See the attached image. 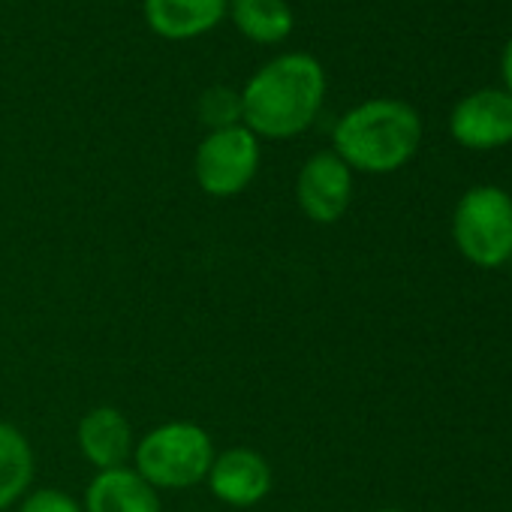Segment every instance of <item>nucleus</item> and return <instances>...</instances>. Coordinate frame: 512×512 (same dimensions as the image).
Wrapping results in <instances>:
<instances>
[{
	"instance_id": "f257e3e1",
	"label": "nucleus",
	"mask_w": 512,
	"mask_h": 512,
	"mask_svg": "<svg viewBox=\"0 0 512 512\" xmlns=\"http://www.w3.org/2000/svg\"><path fill=\"white\" fill-rule=\"evenodd\" d=\"M323 100V64L308 52H290L250 76L241 91V124L256 139H293L317 121Z\"/></svg>"
},
{
	"instance_id": "f03ea898",
	"label": "nucleus",
	"mask_w": 512,
	"mask_h": 512,
	"mask_svg": "<svg viewBox=\"0 0 512 512\" xmlns=\"http://www.w3.org/2000/svg\"><path fill=\"white\" fill-rule=\"evenodd\" d=\"M332 142V151L353 172L389 175L416 157L422 145V118L404 100H368L335 124Z\"/></svg>"
},
{
	"instance_id": "7ed1b4c3",
	"label": "nucleus",
	"mask_w": 512,
	"mask_h": 512,
	"mask_svg": "<svg viewBox=\"0 0 512 512\" xmlns=\"http://www.w3.org/2000/svg\"><path fill=\"white\" fill-rule=\"evenodd\" d=\"M214 455L217 446L202 425L172 419L136 437L130 467L157 491H187L205 482Z\"/></svg>"
},
{
	"instance_id": "20e7f679",
	"label": "nucleus",
	"mask_w": 512,
	"mask_h": 512,
	"mask_svg": "<svg viewBox=\"0 0 512 512\" xmlns=\"http://www.w3.org/2000/svg\"><path fill=\"white\" fill-rule=\"evenodd\" d=\"M452 241L476 269H500L512 256V196L503 187H470L452 211Z\"/></svg>"
},
{
	"instance_id": "39448f33",
	"label": "nucleus",
	"mask_w": 512,
	"mask_h": 512,
	"mask_svg": "<svg viewBox=\"0 0 512 512\" xmlns=\"http://www.w3.org/2000/svg\"><path fill=\"white\" fill-rule=\"evenodd\" d=\"M263 148L244 124L208 130L193 154V178L202 193L214 199H232L244 193L260 172Z\"/></svg>"
},
{
	"instance_id": "423d86ee",
	"label": "nucleus",
	"mask_w": 512,
	"mask_h": 512,
	"mask_svg": "<svg viewBox=\"0 0 512 512\" xmlns=\"http://www.w3.org/2000/svg\"><path fill=\"white\" fill-rule=\"evenodd\" d=\"M296 202L311 223H338L353 202V169L335 151L311 154L296 178Z\"/></svg>"
},
{
	"instance_id": "0eeeda50",
	"label": "nucleus",
	"mask_w": 512,
	"mask_h": 512,
	"mask_svg": "<svg viewBox=\"0 0 512 512\" xmlns=\"http://www.w3.org/2000/svg\"><path fill=\"white\" fill-rule=\"evenodd\" d=\"M205 485L214 500L232 509H250L272 494L275 473L263 452L250 446H229L214 455Z\"/></svg>"
},
{
	"instance_id": "6e6552de",
	"label": "nucleus",
	"mask_w": 512,
	"mask_h": 512,
	"mask_svg": "<svg viewBox=\"0 0 512 512\" xmlns=\"http://www.w3.org/2000/svg\"><path fill=\"white\" fill-rule=\"evenodd\" d=\"M449 133L470 151H494L512 142V94L485 88L464 97L449 115Z\"/></svg>"
},
{
	"instance_id": "1a4fd4ad",
	"label": "nucleus",
	"mask_w": 512,
	"mask_h": 512,
	"mask_svg": "<svg viewBox=\"0 0 512 512\" xmlns=\"http://www.w3.org/2000/svg\"><path fill=\"white\" fill-rule=\"evenodd\" d=\"M76 446L94 470H115L133 461L136 431L124 410L100 404L82 413L76 425Z\"/></svg>"
},
{
	"instance_id": "9d476101",
	"label": "nucleus",
	"mask_w": 512,
	"mask_h": 512,
	"mask_svg": "<svg viewBox=\"0 0 512 512\" xmlns=\"http://www.w3.org/2000/svg\"><path fill=\"white\" fill-rule=\"evenodd\" d=\"M85 512H163L160 491L148 485L130 464L97 470L82 497Z\"/></svg>"
},
{
	"instance_id": "9b49d317",
	"label": "nucleus",
	"mask_w": 512,
	"mask_h": 512,
	"mask_svg": "<svg viewBox=\"0 0 512 512\" xmlns=\"http://www.w3.org/2000/svg\"><path fill=\"white\" fill-rule=\"evenodd\" d=\"M229 0H145V22L166 40H193L220 25Z\"/></svg>"
},
{
	"instance_id": "f8f14e48",
	"label": "nucleus",
	"mask_w": 512,
	"mask_h": 512,
	"mask_svg": "<svg viewBox=\"0 0 512 512\" xmlns=\"http://www.w3.org/2000/svg\"><path fill=\"white\" fill-rule=\"evenodd\" d=\"M37 455L22 428L0 419V512L16 509L34 485Z\"/></svg>"
},
{
	"instance_id": "ddd939ff",
	"label": "nucleus",
	"mask_w": 512,
	"mask_h": 512,
	"mask_svg": "<svg viewBox=\"0 0 512 512\" xmlns=\"http://www.w3.org/2000/svg\"><path fill=\"white\" fill-rule=\"evenodd\" d=\"M229 16L247 40L263 46L287 40L296 25L287 0H229Z\"/></svg>"
},
{
	"instance_id": "4468645a",
	"label": "nucleus",
	"mask_w": 512,
	"mask_h": 512,
	"mask_svg": "<svg viewBox=\"0 0 512 512\" xmlns=\"http://www.w3.org/2000/svg\"><path fill=\"white\" fill-rule=\"evenodd\" d=\"M196 115L208 130L241 124V91H232L226 85H211L196 100Z\"/></svg>"
},
{
	"instance_id": "2eb2a0df",
	"label": "nucleus",
	"mask_w": 512,
	"mask_h": 512,
	"mask_svg": "<svg viewBox=\"0 0 512 512\" xmlns=\"http://www.w3.org/2000/svg\"><path fill=\"white\" fill-rule=\"evenodd\" d=\"M16 512H85V506L64 488H31Z\"/></svg>"
},
{
	"instance_id": "dca6fc26",
	"label": "nucleus",
	"mask_w": 512,
	"mask_h": 512,
	"mask_svg": "<svg viewBox=\"0 0 512 512\" xmlns=\"http://www.w3.org/2000/svg\"><path fill=\"white\" fill-rule=\"evenodd\" d=\"M503 82H506V88H509V94H512V40H509L506 49H503Z\"/></svg>"
},
{
	"instance_id": "f3484780",
	"label": "nucleus",
	"mask_w": 512,
	"mask_h": 512,
	"mask_svg": "<svg viewBox=\"0 0 512 512\" xmlns=\"http://www.w3.org/2000/svg\"><path fill=\"white\" fill-rule=\"evenodd\" d=\"M374 512H404V509H395V506H386V509H374Z\"/></svg>"
},
{
	"instance_id": "a211bd4d",
	"label": "nucleus",
	"mask_w": 512,
	"mask_h": 512,
	"mask_svg": "<svg viewBox=\"0 0 512 512\" xmlns=\"http://www.w3.org/2000/svg\"><path fill=\"white\" fill-rule=\"evenodd\" d=\"M509 263H512V256H509Z\"/></svg>"
}]
</instances>
